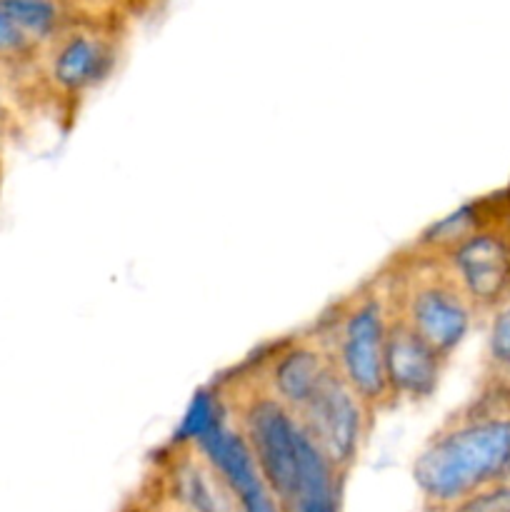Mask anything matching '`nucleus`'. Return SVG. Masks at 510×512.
I'll use <instances>...</instances> for the list:
<instances>
[{
    "label": "nucleus",
    "instance_id": "1",
    "mask_svg": "<svg viewBox=\"0 0 510 512\" xmlns=\"http://www.w3.org/2000/svg\"><path fill=\"white\" fill-rule=\"evenodd\" d=\"M203 390L243 440L278 512H340L348 475L270 395L248 360L225 368Z\"/></svg>",
    "mask_w": 510,
    "mask_h": 512
},
{
    "label": "nucleus",
    "instance_id": "2",
    "mask_svg": "<svg viewBox=\"0 0 510 512\" xmlns=\"http://www.w3.org/2000/svg\"><path fill=\"white\" fill-rule=\"evenodd\" d=\"M245 360L330 463L350 478L378 415L345 383L310 325L270 338Z\"/></svg>",
    "mask_w": 510,
    "mask_h": 512
},
{
    "label": "nucleus",
    "instance_id": "3",
    "mask_svg": "<svg viewBox=\"0 0 510 512\" xmlns=\"http://www.w3.org/2000/svg\"><path fill=\"white\" fill-rule=\"evenodd\" d=\"M510 480V395L475 388L428 435L413 460V483L428 512H450Z\"/></svg>",
    "mask_w": 510,
    "mask_h": 512
},
{
    "label": "nucleus",
    "instance_id": "4",
    "mask_svg": "<svg viewBox=\"0 0 510 512\" xmlns=\"http://www.w3.org/2000/svg\"><path fill=\"white\" fill-rule=\"evenodd\" d=\"M135 23L120 13L75 15L40 48L33 68V95L40 118L63 135L78 125L95 93L123 65Z\"/></svg>",
    "mask_w": 510,
    "mask_h": 512
},
{
    "label": "nucleus",
    "instance_id": "5",
    "mask_svg": "<svg viewBox=\"0 0 510 512\" xmlns=\"http://www.w3.org/2000/svg\"><path fill=\"white\" fill-rule=\"evenodd\" d=\"M408 243L448 268L478 320L510 300V190L465 203Z\"/></svg>",
    "mask_w": 510,
    "mask_h": 512
},
{
    "label": "nucleus",
    "instance_id": "6",
    "mask_svg": "<svg viewBox=\"0 0 510 512\" xmlns=\"http://www.w3.org/2000/svg\"><path fill=\"white\" fill-rule=\"evenodd\" d=\"M308 325L360 400L378 418L393 413L388 388L390 313L378 270L330 300Z\"/></svg>",
    "mask_w": 510,
    "mask_h": 512
},
{
    "label": "nucleus",
    "instance_id": "7",
    "mask_svg": "<svg viewBox=\"0 0 510 512\" xmlns=\"http://www.w3.org/2000/svg\"><path fill=\"white\" fill-rule=\"evenodd\" d=\"M375 270L383 278L390 318L453 360L478 315L448 268L433 255L403 243Z\"/></svg>",
    "mask_w": 510,
    "mask_h": 512
},
{
    "label": "nucleus",
    "instance_id": "8",
    "mask_svg": "<svg viewBox=\"0 0 510 512\" xmlns=\"http://www.w3.org/2000/svg\"><path fill=\"white\" fill-rule=\"evenodd\" d=\"M140 493L173 512H248L223 468L185 425L153 450Z\"/></svg>",
    "mask_w": 510,
    "mask_h": 512
},
{
    "label": "nucleus",
    "instance_id": "9",
    "mask_svg": "<svg viewBox=\"0 0 510 512\" xmlns=\"http://www.w3.org/2000/svg\"><path fill=\"white\" fill-rule=\"evenodd\" d=\"M450 360L390 318L388 388L393 408L420 405L438 393Z\"/></svg>",
    "mask_w": 510,
    "mask_h": 512
},
{
    "label": "nucleus",
    "instance_id": "10",
    "mask_svg": "<svg viewBox=\"0 0 510 512\" xmlns=\"http://www.w3.org/2000/svg\"><path fill=\"white\" fill-rule=\"evenodd\" d=\"M0 15L43 48L78 13H73L63 0H0Z\"/></svg>",
    "mask_w": 510,
    "mask_h": 512
},
{
    "label": "nucleus",
    "instance_id": "11",
    "mask_svg": "<svg viewBox=\"0 0 510 512\" xmlns=\"http://www.w3.org/2000/svg\"><path fill=\"white\" fill-rule=\"evenodd\" d=\"M35 118L40 113L33 95V73L20 75L0 68V150L20 138Z\"/></svg>",
    "mask_w": 510,
    "mask_h": 512
},
{
    "label": "nucleus",
    "instance_id": "12",
    "mask_svg": "<svg viewBox=\"0 0 510 512\" xmlns=\"http://www.w3.org/2000/svg\"><path fill=\"white\" fill-rule=\"evenodd\" d=\"M475 388L510 395V300L488 318V340Z\"/></svg>",
    "mask_w": 510,
    "mask_h": 512
},
{
    "label": "nucleus",
    "instance_id": "13",
    "mask_svg": "<svg viewBox=\"0 0 510 512\" xmlns=\"http://www.w3.org/2000/svg\"><path fill=\"white\" fill-rule=\"evenodd\" d=\"M38 53V45L0 15V68L30 75L35 68V60H38Z\"/></svg>",
    "mask_w": 510,
    "mask_h": 512
},
{
    "label": "nucleus",
    "instance_id": "14",
    "mask_svg": "<svg viewBox=\"0 0 510 512\" xmlns=\"http://www.w3.org/2000/svg\"><path fill=\"white\" fill-rule=\"evenodd\" d=\"M165 3H168V0H118L123 15L125 18L133 20V23L153 18L155 13H160V10H163Z\"/></svg>",
    "mask_w": 510,
    "mask_h": 512
},
{
    "label": "nucleus",
    "instance_id": "15",
    "mask_svg": "<svg viewBox=\"0 0 510 512\" xmlns=\"http://www.w3.org/2000/svg\"><path fill=\"white\" fill-rule=\"evenodd\" d=\"M63 3L78 15H103V13H120V15H123L118 0H63Z\"/></svg>",
    "mask_w": 510,
    "mask_h": 512
},
{
    "label": "nucleus",
    "instance_id": "16",
    "mask_svg": "<svg viewBox=\"0 0 510 512\" xmlns=\"http://www.w3.org/2000/svg\"><path fill=\"white\" fill-rule=\"evenodd\" d=\"M0 185H3V158H0Z\"/></svg>",
    "mask_w": 510,
    "mask_h": 512
}]
</instances>
